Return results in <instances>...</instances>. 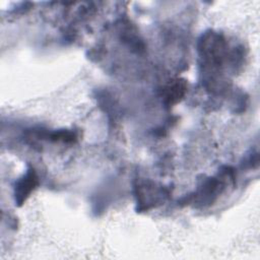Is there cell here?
I'll list each match as a JSON object with an SVG mask.
<instances>
[{
	"mask_svg": "<svg viewBox=\"0 0 260 260\" xmlns=\"http://www.w3.org/2000/svg\"><path fill=\"white\" fill-rule=\"evenodd\" d=\"M39 185V177L32 167H28L25 174L17 179L13 186L14 202L17 206H21L30 196L31 192Z\"/></svg>",
	"mask_w": 260,
	"mask_h": 260,
	"instance_id": "3957f363",
	"label": "cell"
},
{
	"mask_svg": "<svg viewBox=\"0 0 260 260\" xmlns=\"http://www.w3.org/2000/svg\"><path fill=\"white\" fill-rule=\"evenodd\" d=\"M187 90V82L184 79H176L167 84L162 89V101L166 107L171 108L179 103L185 95Z\"/></svg>",
	"mask_w": 260,
	"mask_h": 260,
	"instance_id": "277c9868",
	"label": "cell"
},
{
	"mask_svg": "<svg viewBox=\"0 0 260 260\" xmlns=\"http://www.w3.org/2000/svg\"><path fill=\"white\" fill-rule=\"evenodd\" d=\"M198 52L204 81L215 86V80L228 60V44L223 36L212 30L205 31L199 39Z\"/></svg>",
	"mask_w": 260,
	"mask_h": 260,
	"instance_id": "6da1fadb",
	"label": "cell"
},
{
	"mask_svg": "<svg viewBox=\"0 0 260 260\" xmlns=\"http://www.w3.org/2000/svg\"><path fill=\"white\" fill-rule=\"evenodd\" d=\"M134 193L136 197L137 210L146 211L158 204H161L169 195V191L157 186L151 181H139L134 185Z\"/></svg>",
	"mask_w": 260,
	"mask_h": 260,
	"instance_id": "7a4b0ae2",
	"label": "cell"
}]
</instances>
